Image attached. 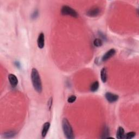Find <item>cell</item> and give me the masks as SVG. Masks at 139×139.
<instances>
[{"mask_svg": "<svg viewBox=\"0 0 139 139\" xmlns=\"http://www.w3.org/2000/svg\"><path fill=\"white\" fill-rule=\"evenodd\" d=\"M99 83L98 81H95L91 84L90 87V91L92 92L97 91L99 88Z\"/></svg>", "mask_w": 139, "mask_h": 139, "instance_id": "13", "label": "cell"}, {"mask_svg": "<svg viewBox=\"0 0 139 139\" xmlns=\"http://www.w3.org/2000/svg\"><path fill=\"white\" fill-rule=\"evenodd\" d=\"M38 11H35L33 14V15H32V18L33 19H35L37 17H38Z\"/></svg>", "mask_w": 139, "mask_h": 139, "instance_id": "19", "label": "cell"}, {"mask_svg": "<svg viewBox=\"0 0 139 139\" xmlns=\"http://www.w3.org/2000/svg\"><path fill=\"white\" fill-rule=\"evenodd\" d=\"M101 78L103 83H106L107 81V72H106V70L105 67L102 68L101 71Z\"/></svg>", "mask_w": 139, "mask_h": 139, "instance_id": "10", "label": "cell"}, {"mask_svg": "<svg viewBox=\"0 0 139 139\" xmlns=\"http://www.w3.org/2000/svg\"><path fill=\"white\" fill-rule=\"evenodd\" d=\"M37 43H38V46L40 49H43L45 46V35L43 33H41L38 38L37 40Z\"/></svg>", "mask_w": 139, "mask_h": 139, "instance_id": "7", "label": "cell"}, {"mask_svg": "<svg viewBox=\"0 0 139 139\" xmlns=\"http://www.w3.org/2000/svg\"><path fill=\"white\" fill-rule=\"evenodd\" d=\"M94 45L96 47H101L103 45V42L101 39L97 38L95 39V40L94 41Z\"/></svg>", "mask_w": 139, "mask_h": 139, "instance_id": "16", "label": "cell"}, {"mask_svg": "<svg viewBox=\"0 0 139 139\" xmlns=\"http://www.w3.org/2000/svg\"><path fill=\"white\" fill-rule=\"evenodd\" d=\"M76 96H74V95H72L70 97H69L67 99V102L69 103H72L73 102H74L76 101Z\"/></svg>", "mask_w": 139, "mask_h": 139, "instance_id": "17", "label": "cell"}, {"mask_svg": "<svg viewBox=\"0 0 139 139\" xmlns=\"http://www.w3.org/2000/svg\"><path fill=\"white\" fill-rule=\"evenodd\" d=\"M50 127V123L49 122H46L44 124L41 132V135L42 137H45L46 136L48 132H49Z\"/></svg>", "mask_w": 139, "mask_h": 139, "instance_id": "9", "label": "cell"}, {"mask_svg": "<svg viewBox=\"0 0 139 139\" xmlns=\"http://www.w3.org/2000/svg\"><path fill=\"white\" fill-rule=\"evenodd\" d=\"M101 10L98 7H95L89 9L87 12V15L90 17H96L100 14Z\"/></svg>", "mask_w": 139, "mask_h": 139, "instance_id": "5", "label": "cell"}, {"mask_svg": "<svg viewBox=\"0 0 139 139\" xmlns=\"http://www.w3.org/2000/svg\"><path fill=\"white\" fill-rule=\"evenodd\" d=\"M8 80L12 87H17V85L18 84V79L17 76L13 74H10L8 76Z\"/></svg>", "mask_w": 139, "mask_h": 139, "instance_id": "8", "label": "cell"}, {"mask_svg": "<svg viewBox=\"0 0 139 139\" xmlns=\"http://www.w3.org/2000/svg\"><path fill=\"white\" fill-rule=\"evenodd\" d=\"M52 102H53V99L51 97L49 101H48V103H47V105H48V107H49V110H50L51 109V107H52Z\"/></svg>", "mask_w": 139, "mask_h": 139, "instance_id": "18", "label": "cell"}, {"mask_svg": "<svg viewBox=\"0 0 139 139\" xmlns=\"http://www.w3.org/2000/svg\"><path fill=\"white\" fill-rule=\"evenodd\" d=\"M116 53V51L114 49H111L106 52L105 54L103 55L102 58V60L103 61H105L109 59L110 58L113 57Z\"/></svg>", "mask_w": 139, "mask_h": 139, "instance_id": "6", "label": "cell"}, {"mask_svg": "<svg viewBox=\"0 0 139 139\" xmlns=\"http://www.w3.org/2000/svg\"><path fill=\"white\" fill-rule=\"evenodd\" d=\"M136 135V133L134 132H131L127 133L126 134L124 135L123 138H126V139H130L133 138L134 137H135Z\"/></svg>", "mask_w": 139, "mask_h": 139, "instance_id": "15", "label": "cell"}, {"mask_svg": "<svg viewBox=\"0 0 139 139\" xmlns=\"http://www.w3.org/2000/svg\"><path fill=\"white\" fill-rule=\"evenodd\" d=\"M105 97L106 99L109 103H114L115 102L117 101L119 98V96L117 95L111 93L109 92H106L105 94Z\"/></svg>", "mask_w": 139, "mask_h": 139, "instance_id": "4", "label": "cell"}, {"mask_svg": "<svg viewBox=\"0 0 139 139\" xmlns=\"http://www.w3.org/2000/svg\"><path fill=\"white\" fill-rule=\"evenodd\" d=\"M61 13L63 15H70L71 17L76 18H77L78 16V13L75 10L67 6H64L62 7Z\"/></svg>", "mask_w": 139, "mask_h": 139, "instance_id": "3", "label": "cell"}, {"mask_svg": "<svg viewBox=\"0 0 139 139\" xmlns=\"http://www.w3.org/2000/svg\"><path fill=\"white\" fill-rule=\"evenodd\" d=\"M125 135V130L122 127H119L116 132V137L118 139L123 138Z\"/></svg>", "mask_w": 139, "mask_h": 139, "instance_id": "11", "label": "cell"}, {"mask_svg": "<svg viewBox=\"0 0 139 139\" xmlns=\"http://www.w3.org/2000/svg\"><path fill=\"white\" fill-rule=\"evenodd\" d=\"M30 78L34 90L37 92L41 93L42 90V83L40 74L36 68H32Z\"/></svg>", "mask_w": 139, "mask_h": 139, "instance_id": "1", "label": "cell"}, {"mask_svg": "<svg viewBox=\"0 0 139 139\" xmlns=\"http://www.w3.org/2000/svg\"><path fill=\"white\" fill-rule=\"evenodd\" d=\"M109 129L107 126H105L103 128V129L102 131V137L101 138H109Z\"/></svg>", "mask_w": 139, "mask_h": 139, "instance_id": "12", "label": "cell"}, {"mask_svg": "<svg viewBox=\"0 0 139 139\" xmlns=\"http://www.w3.org/2000/svg\"><path fill=\"white\" fill-rule=\"evenodd\" d=\"M16 134H17V132L14 131H9L7 132H5L3 135V137L4 138H12L14 137Z\"/></svg>", "mask_w": 139, "mask_h": 139, "instance_id": "14", "label": "cell"}, {"mask_svg": "<svg viewBox=\"0 0 139 139\" xmlns=\"http://www.w3.org/2000/svg\"><path fill=\"white\" fill-rule=\"evenodd\" d=\"M62 128L65 137L67 139L74 138L73 129L67 119L64 118L62 120Z\"/></svg>", "mask_w": 139, "mask_h": 139, "instance_id": "2", "label": "cell"}]
</instances>
